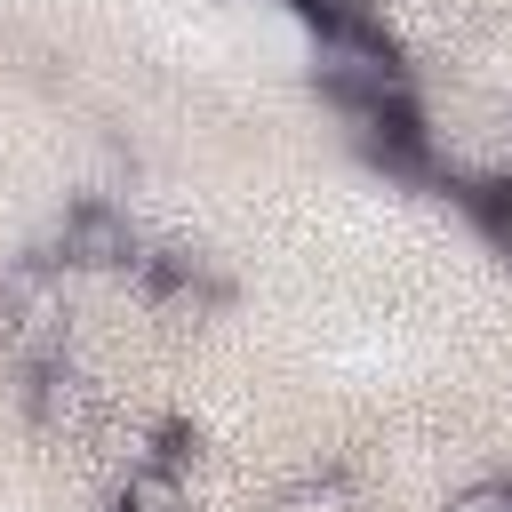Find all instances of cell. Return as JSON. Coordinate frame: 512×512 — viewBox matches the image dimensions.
I'll return each instance as SVG.
<instances>
[{
  "mask_svg": "<svg viewBox=\"0 0 512 512\" xmlns=\"http://www.w3.org/2000/svg\"><path fill=\"white\" fill-rule=\"evenodd\" d=\"M56 248H64V264H88V272H112V264H128V256H136V232H128V216H120L112 200H80V208L64 216V232H56Z\"/></svg>",
  "mask_w": 512,
  "mask_h": 512,
  "instance_id": "cell-1",
  "label": "cell"
},
{
  "mask_svg": "<svg viewBox=\"0 0 512 512\" xmlns=\"http://www.w3.org/2000/svg\"><path fill=\"white\" fill-rule=\"evenodd\" d=\"M112 512H192V488L168 472V464H128L120 472V488H112Z\"/></svg>",
  "mask_w": 512,
  "mask_h": 512,
  "instance_id": "cell-2",
  "label": "cell"
},
{
  "mask_svg": "<svg viewBox=\"0 0 512 512\" xmlns=\"http://www.w3.org/2000/svg\"><path fill=\"white\" fill-rule=\"evenodd\" d=\"M448 512H512V480H480V488H464Z\"/></svg>",
  "mask_w": 512,
  "mask_h": 512,
  "instance_id": "cell-3",
  "label": "cell"
},
{
  "mask_svg": "<svg viewBox=\"0 0 512 512\" xmlns=\"http://www.w3.org/2000/svg\"><path fill=\"white\" fill-rule=\"evenodd\" d=\"M496 240H504V248H512V184H504V192H496Z\"/></svg>",
  "mask_w": 512,
  "mask_h": 512,
  "instance_id": "cell-4",
  "label": "cell"
}]
</instances>
